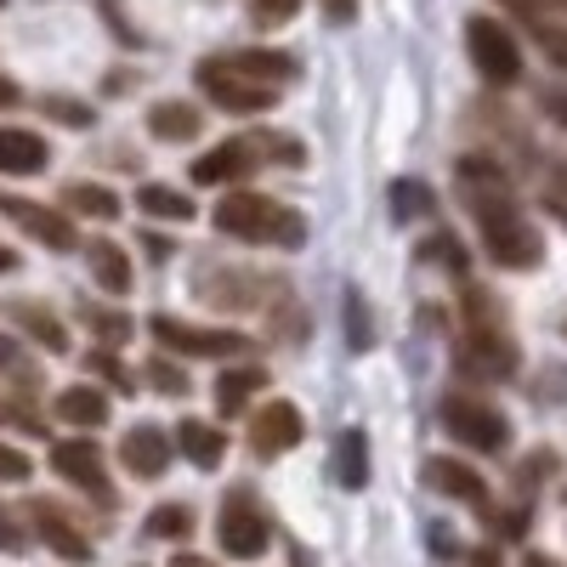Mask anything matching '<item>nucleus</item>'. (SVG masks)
Wrapping results in <instances>:
<instances>
[{"instance_id": "11", "label": "nucleus", "mask_w": 567, "mask_h": 567, "mask_svg": "<svg viewBox=\"0 0 567 567\" xmlns=\"http://www.w3.org/2000/svg\"><path fill=\"white\" fill-rule=\"evenodd\" d=\"M23 516L34 523V534L52 545L63 561H91V534L74 523V516L63 511V505H52V499H29L23 505Z\"/></svg>"}, {"instance_id": "33", "label": "nucleus", "mask_w": 567, "mask_h": 567, "mask_svg": "<svg viewBox=\"0 0 567 567\" xmlns=\"http://www.w3.org/2000/svg\"><path fill=\"white\" fill-rule=\"evenodd\" d=\"M347 347L352 352H369L374 347V323H369V307L358 290H347Z\"/></svg>"}, {"instance_id": "46", "label": "nucleus", "mask_w": 567, "mask_h": 567, "mask_svg": "<svg viewBox=\"0 0 567 567\" xmlns=\"http://www.w3.org/2000/svg\"><path fill=\"white\" fill-rule=\"evenodd\" d=\"M23 103V91H18V80H7L0 74V109H18Z\"/></svg>"}, {"instance_id": "42", "label": "nucleus", "mask_w": 567, "mask_h": 567, "mask_svg": "<svg viewBox=\"0 0 567 567\" xmlns=\"http://www.w3.org/2000/svg\"><path fill=\"white\" fill-rule=\"evenodd\" d=\"M545 205H550V216L567 227V176H556V182L545 187Z\"/></svg>"}, {"instance_id": "13", "label": "nucleus", "mask_w": 567, "mask_h": 567, "mask_svg": "<svg viewBox=\"0 0 567 567\" xmlns=\"http://www.w3.org/2000/svg\"><path fill=\"white\" fill-rule=\"evenodd\" d=\"M0 210H7L34 245H45V250H74V221H69L63 210L34 205V199H23V194H0Z\"/></svg>"}, {"instance_id": "49", "label": "nucleus", "mask_w": 567, "mask_h": 567, "mask_svg": "<svg viewBox=\"0 0 567 567\" xmlns=\"http://www.w3.org/2000/svg\"><path fill=\"white\" fill-rule=\"evenodd\" d=\"M12 267H18V256H12V250H0V272H12Z\"/></svg>"}, {"instance_id": "17", "label": "nucleus", "mask_w": 567, "mask_h": 567, "mask_svg": "<svg viewBox=\"0 0 567 567\" xmlns=\"http://www.w3.org/2000/svg\"><path fill=\"white\" fill-rule=\"evenodd\" d=\"M7 323H18L23 336H29L34 347H45V352H58V358L69 352V329H63V318H58V312H45L40 301H23V296L7 301Z\"/></svg>"}, {"instance_id": "16", "label": "nucleus", "mask_w": 567, "mask_h": 567, "mask_svg": "<svg viewBox=\"0 0 567 567\" xmlns=\"http://www.w3.org/2000/svg\"><path fill=\"white\" fill-rule=\"evenodd\" d=\"M52 148H45V136L23 131V125H0V176H40Z\"/></svg>"}, {"instance_id": "34", "label": "nucleus", "mask_w": 567, "mask_h": 567, "mask_svg": "<svg viewBox=\"0 0 567 567\" xmlns=\"http://www.w3.org/2000/svg\"><path fill=\"white\" fill-rule=\"evenodd\" d=\"M142 374H148V386H154V392H165V398H182V392H187V374H182L176 363H165V358H154Z\"/></svg>"}, {"instance_id": "23", "label": "nucleus", "mask_w": 567, "mask_h": 567, "mask_svg": "<svg viewBox=\"0 0 567 567\" xmlns=\"http://www.w3.org/2000/svg\"><path fill=\"white\" fill-rule=\"evenodd\" d=\"M336 483H341L347 494H358V488L369 483V437L358 432V425H347L341 443H336Z\"/></svg>"}, {"instance_id": "44", "label": "nucleus", "mask_w": 567, "mask_h": 567, "mask_svg": "<svg viewBox=\"0 0 567 567\" xmlns=\"http://www.w3.org/2000/svg\"><path fill=\"white\" fill-rule=\"evenodd\" d=\"M539 109H545L550 120H561V125H567V91H556V85H550V91H539Z\"/></svg>"}, {"instance_id": "41", "label": "nucleus", "mask_w": 567, "mask_h": 567, "mask_svg": "<svg viewBox=\"0 0 567 567\" xmlns=\"http://www.w3.org/2000/svg\"><path fill=\"white\" fill-rule=\"evenodd\" d=\"M0 420H7V425H23V432H40V420H34V409L12 403L7 392H0Z\"/></svg>"}, {"instance_id": "26", "label": "nucleus", "mask_w": 567, "mask_h": 567, "mask_svg": "<svg viewBox=\"0 0 567 567\" xmlns=\"http://www.w3.org/2000/svg\"><path fill=\"white\" fill-rule=\"evenodd\" d=\"M58 205H69L74 216H97V221H114L120 216V199L109 194L103 182H69Z\"/></svg>"}, {"instance_id": "28", "label": "nucleus", "mask_w": 567, "mask_h": 567, "mask_svg": "<svg viewBox=\"0 0 567 567\" xmlns=\"http://www.w3.org/2000/svg\"><path fill=\"white\" fill-rule=\"evenodd\" d=\"M261 386H267V374H261V369H227L221 381H216V409L233 420V414H239V409H245V403H250Z\"/></svg>"}, {"instance_id": "1", "label": "nucleus", "mask_w": 567, "mask_h": 567, "mask_svg": "<svg viewBox=\"0 0 567 567\" xmlns=\"http://www.w3.org/2000/svg\"><path fill=\"white\" fill-rule=\"evenodd\" d=\"M216 233H227V239H245V245L301 250L307 221H301V210L278 205V199H261V194H227V199L216 205Z\"/></svg>"}, {"instance_id": "45", "label": "nucleus", "mask_w": 567, "mask_h": 567, "mask_svg": "<svg viewBox=\"0 0 567 567\" xmlns=\"http://www.w3.org/2000/svg\"><path fill=\"white\" fill-rule=\"evenodd\" d=\"M323 12H329V23H352L358 18V0H323Z\"/></svg>"}, {"instance_id": "35", "label": "nucleus", "mask_w": 567, "mask_h": 567, "mask_svg": "<svg viewBox=\"0 0 567 567\" xmlns=\"http://www.w3.org/2000/svg\"><path fill=\"white\" fill-rule=\"evenodd\" d=\"M488 534H494V539H523V534H528V511H523V505H516V511H494V516H488Z\"/></svg>"}, {"instance_id": "38", "label": "nucleus", "mask_w": 567, "mask_h": 567, "mask_svg": "<svg viewBox=\"0 0 567 567\" xmlns=\"http://www.w3.org/2000/svg\"><path fill=\"white\" fill-rule=\"evenodd\" d=\"M425 256H432V261H443V267H465V256H460V239H454V233H437V239H425Z\"/></svg>"}, {"instance_id": "9", "label": "nucleus", "mask_w": 567, "mask_h": 567, "mask_svg": "<svg viewBox=\"0 0 567 567\" xmlns=\"http://www.w3.org/2000/svg\"><path fill=\"white\" fill-rule=\"evenodd\" d=\"M52 465H58V477L80 494H91L97 505H114V488H109V471H103V454L91 437H69L52 449Z\"/></svg>"}, {"instance_id": "30", "label": "nucleus", "mask_w": 567, "mask_h": 567, "mask_svg": "<svg viewBox=\"0 0 567 567\" xmlns=\"http://www.w3.org/2000/svg\"><path fill=\"white\" fill-rule=\"evenodd\" d=\"M148 534L154 539H187V534H194V511H187V505H154Z\"/></svg>"}, {"instance_id": "43", "label": "nucleus", "mask_w": 567, "mask_h": 567, "mask_svg": "<svg viewBox=\"0 0 567 567\" xmlns=\"http://www.w3.org/2000/svg\"><path fill=\"white\" fill-rule=\"evenodd\" d=\"M0 374H23V381H29L23 352H18V341H7V336H0Z\"/></svg>"}, {"instance_id": "51", "label": "nucleus", "mask_w": 567, "mask_h": 567, "mask_svg": "<svg viewBox=\"0 0 567 567\" xmlns=\"http://www.w3.org/2000/svg\"><path fill=\"white\" fill-rule=\"evenodd\" d=\"M0 7H7V0H0Z\"/></svg>"}, {"instance_id": "12", "label": "nucleus", "mask_w": 567, "mask_h": 567, "mask_svg": "<svg viewBox=\"0 0 567 567\" xmlns=\"http://www.w3.org/2000/svg\"><path fill=\"white\" fill-rule=\"evenodd\" d=\"M301 409L296 403H284V398H272L267 409H256V420H250V449H256V460H278V454H290L296 443H301Z\"/></svg>"}, {"instance_id": "25", "label": "nucleus", "mask_w": 567, "mask_h": 567, "mask_svg": "<svg viewBox=\"0 0 567 567\" xmlns=\"http://www.w3.org/2000/svg\"><path fill=\"white\" fill-rule=\"evenodd\" d=\"M136 210H148L159 221H194V199H187L182 187H165V182L136 187Z\"/></svg>"}, {"instance_id": "14", "label": "nucleus", "mask_w": 567, "mask_h": 567, "mask_svg": "<svg viewBox=\"0 0 567 567\" xmlns=\"http://www.w3.org/2000/svg\"><path fill=\"white\" fill-rule=\"evenodd\" d=\"M171 454H176V443H171L165 425H131L125 443H120V460H125L131 477H165Z\"/></svg>"}, {"instance_id": "24", "label": "nucleus", "mask_w": 567, "mask_h": 567, "mask_svg": "<svg viewBox=\"0 0 567 567\" xmlns=\"http://www.w3.org/2000/svg\"><path fill=\"white\" fill-rule=\"evenodd\" d=\"M85 256H91V278H97L109 296H125L131 290V261H125V250L114 239H97Z\"/></svg>"}, {"instance_id": "18", "label": "nucleus", "mask_w": 567, "mask_h": 567, "mask_svg": "<svg viewBox=\"0 0 567 567\" xmlns=\"http://www.w3.org/2000/svg\"><path fill=\"white\" fill-rule=\"evenodd\" d=\"M425 483H432L437 494H449V499H460V505H488V483H483L471 465L449 460V454L425 460Z\"/></svg>"}, {"instance_id": "21", "label": "nucleus", "mask_w": 567, "mask_h": 567, "mask_svg": "<svg viewBox=\"0 0 567 567\" xmlns=\"http://www.w3.org/2000/svg\"><path fill=\"white\" fill-rule=\"evenodd\" d=\"M227 63L239 69V74H250V80H261V85H290V80L301 74L290 52H261V45H250V52H233Z\"/></svg>"}, {"instance_id": "31", "label": "nucleus", "mask_w": 567, "mask_h": 567, "mask_svg": "<svg viewBox=\"0 0 567 567\" xmlns=\"http://www.w3.org/2000/svg\"><path fill=\"white\" fill-rule=\"evenodd\" d=\"M392 210H398L403 221H409V216H425V210H432V187L398 176V182H392Z\"/></svg>"}, {"instance_id": "40", "label": "nucleus", "mask_w": 567, "mask_h": 567, "mask_svg": "<svg viewBox=\"0 0 567 567\" xmlns=\"http://www.w3.org/2000/svg\"><path fill=\"white\" fill-rule=\"evenodd\" d=\"M23 545H29V534L18 528V516H12L7 505H0V550H7V556H18Z\"/></svg>"}, {"instance_id": "27", "label": "nucleus", "mask_w": 567, "mask_h": 567, "mask_svg": "<svg viewBox=\"0 0 567 567\" xmlns=\"http://www.w3.org/2000/svg\"><path fill=\"white\" fill-rule=\"evenodd\" d=\"M80 323H85V329H91V336H97L109 352H114V347H125V341H131V329H136L120 307H97V301H80Z\"/></svg>"}, {"instance_id": "2", "label": "nucleus", "mask_w": 567, "mask_h": 567, "mask_svg": "<svg viewBox=\"0 0 567 567\" xmlns=\"http://www.w3.org/2000/svg\"><path fill=\"white\" fill-rule=\"evenodd\" d=\"M471 210H477L483 221V250L494 267L505 272H528L545 261V239H539V227L511 205V194H488V199H471Z\"/></svg>"}, {"instance_id": "8", "label": "nucleus", "mask_w": 567, "mask_h": 567, "mask_svg": "<svg viewBox=\"0 0 567 567\" xmlns=\"http://www.w3.org/2000/svg\"><path fill=\"white\" fill-rule=\"evenodd\" d=\"M216 539H221V550H227V556L250 561V556H261V550H267V539H272V523H267V511H261L250 494H227V499H221V523H216Z\"/></svg>"}, {"instance_id": "10", "label": "nucleus", "mask_w": 567, "mask_h": 567, "mask_svg": "<svg viewBox=\"0 0 567 567\" xmlns=\"http://www.w3.org/2000/svg\"><path fill=\"white\" fill-rule=\"evenodd\" d=\"M199 301H210L216 312H250V307H261V296H267V284L256 278V272H245V267H199Z\"/></svg>"}, {"instance_id": "48", "label": "nucleus", "mask_w": 567, "mask_h": 567, "mask_svg": "<svg viewBox=\"0 0 567 567\" xmlns=\"http://www.w3.org/2000/svg\"><path fill=\"white\" fill-rule=\"evenodd\" d=\"M523 567H561V561H556V556H539V550H534V556H528Z\"/></svg>"}, {"instance_id": "39", "label": "nucleus", "mask_w": 567, "mask_h": 567, "mask_svg": "<svg viewBox=\"0 0 567 567\" xmlns=\"http://www.w3.org/2000/svg\"><path fill=\"white\" fill-rule=\"evenodd\" d=\"M29 477V454L12 449V443H0V483H23Z\"/></svg>"}, {"instance_id": "29", "label": "nucleus", "mask_w": 567, "mask_h": 567, "mask_svg": "<svg viewBox=\"0 0 567 567\" xmlns=\"http://www.w3.org/2000/svg\"><path fill=\"white\" fill-rule=\"evenodd\" d=\"M250 154H267L278 165H307V148H301V136H284V131H250Z\"/></svg>"}, {"instance_id": "36", "label": "nucleus", "mask_w": 567, "mask_h": 567, "mask_svg": "<svg viewBox=\"0 0 567 567\" xmlns=\"http://www.w3.org/2000/svg\"><path fill=\"white\" fill-rule=\"evenodd\" d=\"M40 109L52 114V120H63V125H91V109L74 103V97H40Z\"/></svg>"}, {"instance_id": "50", "label": "nucleus", "mask_w": 567, "mask_h": 567, "mask_svg": "<svg viewBox=\"0 0 567 567\" xmlns=\"http://www.w3.org/2000/svg\"><path fill=\"white\" fill-rule=\"evenodd\" d=\"M477 567H494V561H488V556H477Z\"/></svg>"}, {"instance_id": "19", "label": "nucleus", "mask_w": 567, "mask_h": 567, "mask_svg": "<svg viewBox=\"0 0 567 567\" xmlns=\"http://www.w3.org/2000/svg\"><path fill=\"white\" fill-rule=\"evenodd\" d=\"M171 443H176L187 460H194L199 471H210V465L221 460V449H227V432H216L210 420H182L176 432H171Z\"/></svg>"}, {"instance_id": "15", "label": "nucleus", "mask_w": 567, "mask_h": 567, "mask_svg": "<svg viewBox=\"0 0 567 567\" xmlns=\"http://www.w3.org/2000/svg\"><path fill=\"white\" fill-rule=\"evenodd\" d=\"M256 165H261V159L250 154V142L233 136V142H221V148H210L205 159H194V182H199V187H233V182H245Z\"/></svg>"}, {"instance_id": "37", "label": "nucleus", "mask_w": 567, "mask_h": 567, "mask_svg": "<svg viewBox=\"0 0 567 567\" xmlns=\"http://www.w3.org/2000/svg\"><path fill=\"white\" fill-rule=\"evenodd\" d=\"M301 12V0H250V18L256 23H284V18H296Z\"/></svg>"}, {"instance_id": "22", "label": "nucleus", "mask_w": 567, "mask_h": 567, "mask_svg": "<svg viewBox=\"0 0 567 567\" xmlns=\"http://www.w3.org/2000/svg\"><path fill=\"white\" fill-rule=\"evenodd\" d=\"M58 420L91 432V425L109 420V392H97V386H63V392H58Z\"/></svg>"}, {"instance_id": "47", "label": "nucleus", "mask_w": 567, "mask_h": 567, "mask_svg": "<svg viewBox=\"0 0 567 567\" xmlns=\"http://www.w3.org/2000/svg\"><path fill=\"white\" fill-rule=\"evenodd\" d=\"M171 567H216V561H210V556H176Z\"/></svg>"}, {"instance_id": "7", "label": "nucleus", "mask_w": 567, "mask_h": 567, "mask_svg": "<svg viewBox=\"0 0 567 567\" xmlns=\"http://www.w3.org/2000/svg\"><path fill=\"white\" fill-rule=\"evenodd\" d=\"M148 336L176 352V358H233V352H245L250 341L245 336H233V329H205V323H182L171 312H154L148 318Z\"/></svg>"}, {"instance_id": "3", "label": "nucleus", "mask_w": 567, "mask_h": 567, "mask_svg": "<svg viewBox=\"0 0 567 567\" xmlns=\"http://www.w3.org/2000/svg\"><path fill=\"white\" fill-rule=\"evenodd\" d=\"M454 363L471 374V381H511L523 352L505 336V323H465V336L454 347Z\"/></svg>"}, {"instance_id": "4", "label": "nucleus", "mask_w": 567, "mask_h": 567, "mask_svg": "<svg viewBox=\"0 0 567 567\" xmlns=\"http://www.w3.org/2000/svg\"><path fill=\"white\" fill-rule=\"evenodd\" d=\"M443 425L465 443V449H477V454H505L511 449V420L483 403V398H465V392H449L443 398Z\"/></svg>"}, {"instance_id": "32", "label": "nucleus", "mask_w": 567, "mask_h": 567, "mask_svg": "<svg viewBox=\"0 0 567 567\" xmlns=\"http://www.w3.org/2000/svg\"><path fill=\"white\" fill-rule=\"evenodd\" d=\"M85 374H97V381H109L114 392H136V374H131V369H125V363H120L109 347L85 358Z\"/></svg>"}, {"instance_id": "20", "label": "nucleus", "mask_w": 567, "mask_h": 567, "mask_svg": "<svg viewBox=\"0 0 567 567\" xmlns=\"http://www.w3.org/2000/svg\"><path fill=\"white\" fill-rule=\"evenodd\" d=\"M148 131H154L159 142H194V136L205 131V114H199L194 103H154V109H148Z\"/></svg>"}, {"instance_id": "6", "label": "nucleus", "mask_w": 567, "mask_h": 567, "mask_svg": "<svg viewBox=\"0 0 567 567\" xmlns=\"http://www.w3.org/2000/svg\"><path fill=\"white\" fill-rule=\"evenodd\" d=\"M465 45H471V63L488 85H516L523 80V52H516V34L499 18H471L465 23Z\"/></svg>"}, {"instance_id": "5", "label": "nucleus", "mask_w": 567, "mask_h": 567, "mask_svg": "<svg viewBox=\"0 0 567 567\" xmlns=\"http://www.w3.org/2000/svg\"><path fill=\"white\" fill-rule=\"evenodd\" d=\"M194 74H199V91H205L216 109H227V114H267L278 103V85H261V80L239 74V69L221 63V58H205Z\"/></svg>"}]
</instances>
